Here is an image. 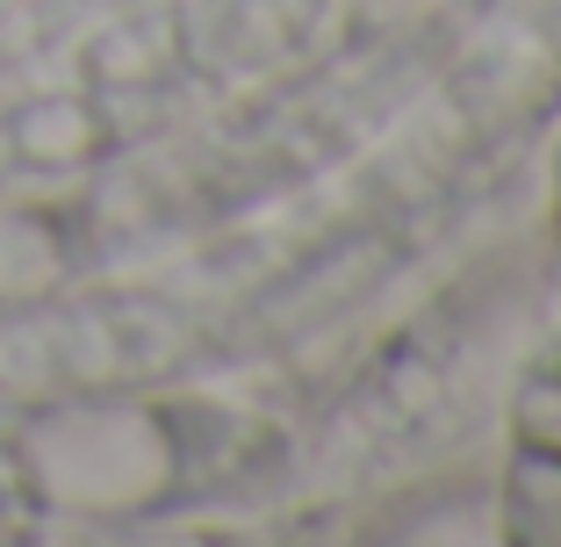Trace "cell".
Segmentation results:
<instances>
[{
	"label": "cell",
	"instance_id": "6da1fadb",
	"mask_svg": "<svg viewBox=\"0 0 561 547\" xmlns=\"http://www.w3.org/2000/svg\"><path fill=\"white\" fill-rule=\"evenodd\" d=\"M496 526L518 547H561V332L540 339L512 375Z\"/></svg>",
	"mask_w": 561,
	"mask_h": 547
}]
</instances>
